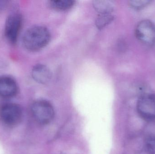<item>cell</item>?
<instances>
[{
  "instance_id": "obj_9",
  "label": "cell",
  "mask_w": 155,
  "mask_h": 154,
  "mask_svg": "<svg viewBox=\"0 0 155 154\" xmlns=\"http://www.w3.org/2000/svg\"><path fill=\"white\" fill-rule=\"evenodd\" d=\"M93 6L99 14L113 13L114 6L112 2L108 1H95Z\"/></svg>"
},
{
  "instance_id": "obj_6",
  "label": "cell",
  "mask_w": 155,
  "mask_h": 154,
  "mask_svg": "<svg viewBox=\"0 0 155 154\" xmlns=\"http://www.w3.org/2000/svg\"><path fill=\"white\" fill-rule=\"evenodd\" d=\"M22 25V17L17 12L12 13L6 19L5 26V35L8 41L15 44Z\"/></svg>"
},
{
  "instance_id": "obj_10",
  "label": "cell",
  "mask_w": 155,
  "mask_h": 154,
  "mask_svg": "<svg viewBox=\"0 0 155 154\" xmlns=\"http://www.w3.org/2000/svg\"><path fill=\"white\" fill-rule=\"evenodd\" d=\"M75 2L73 0H52L50 2V5L56 11H67L74 5Z\"/></svg>"
},
{
  "instance_id": "obj_11",
  "label": "cell",
  "mask_w": 155,
  "mask_h": 154,
  "mask_svg": "<svg viewBox=\"0 0 155 154\" xmlns=\"http://www.w3.org/2000/svg\"><path fill=\"white\" fill-rule=\"evenodd\" d=\"M114 19V16L113 13L99 14L96 20V25L98 29L101 30L109 24Z\"/></svg>"
},
{
  "instance_id": "obj_2",
  "label": "cell",
  "mask_w": 155,
  "mask_h": 154,
  "mask_svg": "<svg viewBox=\"0 0 155 154\" xmlns=\"http://www.w3.org/2000/svg\"><path fill=\"white\" fill-rule=\"evenodd\" d=\"M31 113L34 120L42 125L50 124L54 118V109L51 104L46 100L34 102L31 106Z\"/></svg>"
},
{
  "instance_id": "obj_7",
  "label": "cell",
  "mask_w": 155,
  "mask_h": 154,
  "mask_svg": "<svg viewBox=\"0 0 155 154\" xmlns=\"http://www.w3.org/2000/svg\"><path fill=\"white\" fill-rule=\"evenodd\" d=\"M18 91L15 80L9 77H0V97L10 98L15 96Z\"/></svg>"
},
{
  "instance_id": "obj_1",
  "label": "cell",
  "mask_w": 155,
  "mask_h": 154,
  "mask_svg": "<svg viewBox=\"0 0 155 154\" xmlns=\"http://www.w3.org/2000/svg\"><path fill=\"white\" fill-rule=\"evenodd\" d=\"M49 30L44 26L37 25L26 30L22 37L24 48L31 52H37L47 46L51 40Z\"/></svg>"
},
{
  "instance_id": "obj_4",
  "label": "cell",
  "mask_w": 155,
  "mask_h": 154,
  "mask_svg": "<svg viewBox=\"0 0 155 154\" xmlns=\"http://www.w3.org/2000/svg\"><path fill=\"white\" fill-rule=\"evenodd\" d=\"M22 115L21 108L17 104L6 103L0 107V120L7 126H15L19 124Z\"/></svg>"
},
{
  "instance_id": "obj_5",
  "label": "cell",
  "mask_w": 155,
  "mask_h": 154,
  "mask_svg": "<svg viewBox=\"0 0 155 154\" xmlns=\"http://www.w3.org/2000/svg\"><path fill=\"white\" fill-rule=\"evenodd\" d=\"M136 37L144 45H155V24L148 20H143L136 27Z\"/></svg>"
},
{
  "instance_id": "obj_13",
  "label": "cell",
  "mask_w": 155,
  "mask_h": 154,
  "mask_svg": "<svg viewBox=\"0 0 155 154\" xmlns=\"http://www.w3.org/2000/svg\"><path fill=\"white\" fill-rule=\"evenodd\" d=\"M150 1H131L129 2V5L131 8L134 10H139L143 9L150 4Z\"/></svg>"
},
{
  "instance_id": "obj_14",
  "label": "cell",
  "mask_w": 155,
  "mask_h": 154,
  "mask_svg": "<svg viewBox=\"0 0 155 154\" xmlns=\"http://www.w3.org/2000/svg\"><path fill=\"white\" fill-rule=\"evenodd\" d=\"M9 1L0 0V13L5 11L9 6Z\"/></svg>"
},
{
  "instance_id": "obj_12",
  "label": "cell",
  "mask_w": 155,
  "mask_h": 154,
  "mask_svg": "<svg viewBox=\"0 0 155 154\" xmlns=\"http://www.w3.org/2000/svg\"><path fill=\"white\" fill-rule=\"evenodd\" d=\"M145 149L147 154H155V135L150 136L145 142Z\"/></svg>"
},
{
  "instance_id": "obj_8",
  "label": "cell",
  "mask_w": 155,
  "mask_h": 154,
  "mask_svg": "<svg viewBox=\"0 0 155 154\" xmlns=\"http://www.w3.org/2000/svg\"><path fill=\"white\" fill-rule=\"evenodd\" d=\"M33 79L39 84H47L51 80L52 73L50 69L42 64L35 65L31 71Z\"/></svg>"
},
{
  "instance_id": "obj_3",
  "label": "cell",
  "mask_w": 155,
  "mask_h": 154,
  "mask_svg": "<svg viewBox=\"0 0 155 154\" xmlns=\"http://www.w3.org/2000/svg\"><path fill=\"white\" fill-rule=\"evenodd\" d=\"M137 110L140 117L148 122L155 121V94L144 92L138 98Z\"/></svg>"
}]
</instances>
